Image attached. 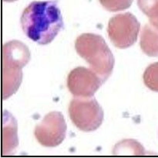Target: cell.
Here are the masks:
<instances>
[{
    "label": "cell",
    "instance_id": "52a82bcc",
    "mask_svg": "<svg viewBox=\"0 0 158 158\" xmlns=\"http://www.w3.org/2000/svg\"><path fill=\"white\" fill-rule=\"evenodd\" d=\"M103 84L90 68L79 67L72 70L67 77V86L74 97H93Z\"/></svg>",
    "mask_w": 158,
    "mask_h": 158
},
{
    "label": "cell",
    "instance_id": "5b68a950",
    "mask_svg": "<svg viewBox=\"0 0 158 158\" xmlns=\"http://www.w3.org/2000/svg\"><path fill=\"white\" fill-rule=\"evenodd\" d=\"M140 23L130 12L119 14L110 20L107 33L116 47L128 48L134 44L140 33Z\"/></svg>",
    "mask_w": 158,
    "mask_h": 158
},
{
    "label": "cell",
    "instance_id": "ba28073f",
    "mask_svg": "<svg viewBox=\"0 0 158 158\" xmlns=\"http://www.w3.org/2000/svg\"><path fill=\"white\" fill-rule=\"evenodd\" d=\"M4 113L6 119L3 118V155L9 154L18 145L16 122L9 112Z\"/></svg>",
    "mask_w": 158,
    "mask_h": 158
},
{
    "label": "cell",
    "instance_id": "6da1fadb",
    "mask_svg": "<svg viewBox=\"0 0 158 158\" xmlns=\"http://www.w3.org/2000/svg\"><path fill=\"white\" fill-rule=\"evenodd\" d=\"M20 24L25 35L40 45L51 43L63 28L61 11L55 1H34L23 10Z\"/></svg>",
    "mask_w": 158,
    "mask_h": 158
},
{
    "label": "cell",
    "instance_id": "7a4b0ae2",
    "mask_svg": "<svg viewBox=\"0 0 158 158\" xmlns=\"http://www.w3.org/2000/svg\"><path fill=\"white\" fill-rule=\"evenodd\" d=\"M77 54L84 59L103 82L109 78L114 70L115 59L104 39L95 33H83L75 43Z\"/></svg>",
    "mask_w": 158,
    "mask_h": 158
},
{
    "label": "cell",
    "instance_id": "3957f363",
    "mask_svg": "<svg viewBox=\"0 0 158 158\" xmlns=\"http://www.w3.org/2000/svg\"><path fill=\"white\" fill-rule=\"evenodd\" d=\"M30 59L29 48L17 40L8 42L2 46V98L15 94L23 79L22 68Z\"/></svg>",
    "mask_w": 158,
    "mask_h": 158
},
{
    "label": "cell",
    "instance_id": "277c9868",
    "mask_svg": "<svg viewBox=\"0 0 158 158\" xmlns=\"http://www.w3.org/2000/svg\"><path fill=\"white\" fill-rule=\"evenodd\" d=\"M69 117L73 123L84 132L97 130L102 125L104 113L95 98L74 97L69 107Z\"/></svg>",
    "mask_w": 158,
    "mask_h": 158
},
{
    "label": "cell",
    "instance_id": "8992f818",
    "mask_svg": "<svg viewBox=\"0 0 158 158\" xmlns=\"http://www.w3.org/2000/svg\"><path fill=\"white\" fill-rule=\"evenodd\" d=\"M35 138L41 145L54 147L60 145L66 137V124L60 112L48 113L34 131Z\"/></svg>",
    "mask_w": 158,
    "mask_h": 158
}]
</instances>
